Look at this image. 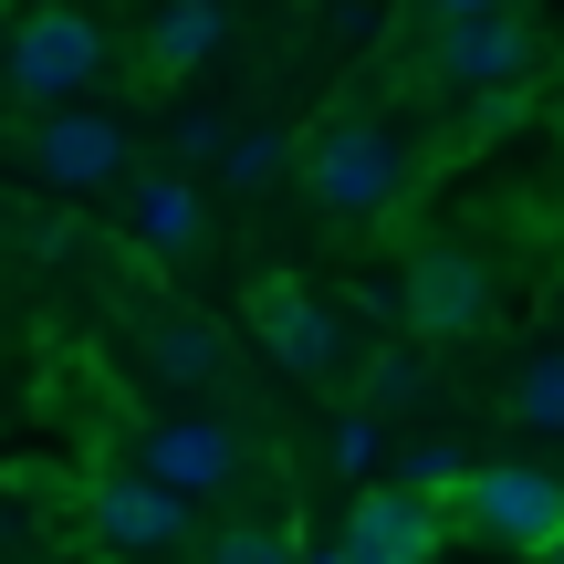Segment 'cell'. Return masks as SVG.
Here are the masks:
<instances>
[{
	"mask_svg": "<svg viewBox=\"0 0 564 564\" xmlns=\"http://www.w3.org/2000/svg\"><path fill=\"white\" fill-rule=\"evenodd\" d=\"M105 63H116V42H105V21L74 11V0H42V11H21L11 42H0V74H11L21 105H74V95H95Z\"/></svg>",
	"mask_w": 564,
	"mask_h": 564,
	"instance_id": "cell-1",
	"label": "cell"
},
{
	"mask_svg": "<svg viewBox=\"0 0 564 564\" xmlns=\"http://www.w3.org/2000/svg\"><path fill=\"white\" fill-rule=\"evenodd\" d=\"M303 188H314L324 220H377L408 188V147L387 137V126H324V137L303 147Z\"/></svg>",
	"mask_w": 564,
	"mask_h": 564,
	"instance_id": "cell-2",
	"label": "cell"
},
{
	"mask_svg": "<svg viewBox=\"0 0 564 564\" xmlns=\"http://www.w3.org/2000/svg\"><path fill=\"white\" fill-rule=\"evenodd\" d=\"M449 502H460V523L491 533L502 554H533V544L564 533V481H554V470H460Z\"/></svg>",
	"mask_w": 564,
	"mask_h": 564,
	"instance_id": "cell-3",
	"label": "cell"
},
{
	"mask_svg": "<svg viewBox=\"0 0 564 564\" xmlns=\"http://www.w3.org/2000/svg\"><path fill=\"white\" fill-rule=\"evenodd\" d=\"M429 63H440V84H460V95H512V84L533 74V21H523V0H512V11L440 21V32H429Z\"/></svg>",
	"mask_w": 564,
	"mask_h": 564,
	"instance_id": "cell-4",
	"label": "cell"
},
{
	"mask_svg": "<svg viewBox=\"0 0 564 564\" xmlns=\"http://www.w3.org/2000/svg\"><path fill=\"white\" fill-rule=\"evenodd\" d=\"M21 158H32V178H53V188H116L126 178V126L74 95V105H42V126L21 137Z\"/></svg>",
	"mask_w": 564,
	"mask_h": 564,
	"instance_id": "cell-5",
	"label": "cell"
},
{
	"mask_svg": "<svg viewBox=\"0 0 564 564\" xmlns=\"http://www.w3.org/2000/svg\"><path fill=\"white\" fill-rule=\"evenodd\" d=\"M491 303H502V282H491L481 251H419V272H408V324H419L429 345H470L491 324Z\"/></svg>",
	"mask_w": 564,
	"mask_h": 564,
	"instance_id": "cell-6",
	"label": "cell"
},
{
	"mask_svg": "<svg viewBox=\"0 0 564 564\" xmlns=\"http://www.w3.org/2000/svg\"><path fill=\"white\" fill-rule=\"evenodd\" d=\"M137 470H147V481H167L178 502H209V491L241 481V440H230L220 419H147Z\"/></svg>",
	"mask_w": 564,
	"mask_h": 564,
	"instance_id": "cell-7",
	"label": "cell"
},
{
	"mask_svg": "<svg viewBox=\"0 0 564 564\" xmlns=\"http://www.w3.org/2000/svg\"><path fill=\"white\" fill-rule=\"evenodd\" d=\"M95 533H105V554H178L188 544V502L126 460V470L95 481Z\"/></svg>",
	"mask_w": 564,
	"mask_h": 564,
	"instance_id": "cell-8",
	"label": "cell"
},
{
	"mask_svg": "<svg viewBox=\"0 0 564 564\" xmlns=\"http://www.w3.org/2000/svg\"><path fill=\"white\" fill-rule=\"evenodd\" d=\"M251 324H262V345L293 366V377H335V366H345L335 303H314L303 282H262V293H251Z\"/></svg>",
	"mask_w": 564,
	"mask_h": 564,
	"instance_id": "cell-9",
	"label": "cell"
},
{
	"mask_svg": "<svg viewBox=\"0 0 564 564\" xmlns=\"http://www.w3.org/2000/svg\"><path fill=\"white\" fill-rule=\"evenodd\" d=\"M440 554V512L429 491H366L345 523V564H429Z\"/></svg>",
	"mask_w": 564,
	"mask_h": 564,
	"instance_id": "cell-10",
	"label": "cell"
},
{
	"mask_svg": "<svg viewBox=\"0 0 564 564\" xmlns=\"http://www.w3.org/2000/svg\"><path fill=\"white\" fill-rule=\"evenodd\" d=\"M126 230H137V251H158V262H188V251H199V188L178 178V167H167V178H137L126 188Z\"/></svg>",
	"mask_w": 564,
	"mask_h": 564,
	"instance_id": "cell-11",
	"label": "cell"
},
{
	"mask_svg": "<svg viewBox=\"0 0 564 564\" xmlns=\"http://www.w3.org/2000/svg\"><path fill=\"white\" fill-rule=\"evenodd\" d=\"M220 42H230V0H158V21H147V63L158 74H199Z\"/></svg>",
	"mask_w": 564,
	"mask_h": 564,
	"instance_id": "cell-12",
	"label": "cell"
},
{
	"mask_svg": "<svg viewBox=\"0 0 564 564\" xmlns=\"http://www.w3.org/2000/svg\"><path fill=\"white\" fill-rule=\"evenodd\" d=\"M147 356H158L167 387H220V377H230V345L209 335V324H188V314H167L158 335H147Z\"/></svg>",
	"mask_w": 564,
	"mask_h": 564,
	"instance_id": "cell-13",
	"label": "cell"
},
{
	"mask_svg": "<svg viewBox=\"0 0 564 564\" xmlns=\"http://www.w3.org/2000/svg\"><path fill=\"white\" fill-rule=\"evenodd\" d=\"M209 158H220L230 188H272L282 167H293V147H282V126H220V137H209Z\"/></svg>",
	"mask_w": 564,
	"mask_h": 564,
	"instance_id": "cell-14",
	"label": "cell"
},
{
	"mask_svg": "<svg viewBox=\"0 0 564 564\" xmlns=\"http://www.w3.org/2000/svg\"><path fill=\"white\" fill-rule=\"evenodd\" d=\"M199 564H303V554H293V533H282V523H230V533H209V544H199Z\"/></svg>",
	"mask_w": 564,
	"mask_h": 564,
	"instance_id": "cell-15",
	"label": "cell"
},
{
	"mask_svg": "<svg viewBox=\"0 0 564 564\" xmlns=\"http://www.w3.org/2000/svg\"><path fill=\"white\" fill-rule=\"evenodd\" d=\"M512 419H523V429H564V356H533V366H523Z\"/></svg>",
	"mask_w": 564,
	"mask_h": 564,
	"instance_id": "cell-16",
	"label": "cell"
},
{
	"mask_svg": "<svg viewBox=\"0 0 564 564\" xmlns=\"http://www.w3.org/2000/svg\"><path fill=\"white\" fill-rule=\"evenodd\" d=\"M408 470H419V491H449V481H460L470 460H460V449H449V440H429V449H419V460H408Z\"/></svg>",
	"mask_w": 564,
	"mask_h": 564,
	"instance_id": "cell-17",
	"label": "cell"
},
{
	"mask_svg": "<svg viewBox=\"0 0 564 564\" xmlns=\"http://www.w3.org/2000/svg\"><path fill=\"white\" fill-rule=\"evenodd\" d=\"M408 11H419L429 32H440V21H470V11H512V0H408Z\"/></svg>",
	"mask_w": 564,
	"mask_h": 564,
	"instance_id": "cell-18",
	"label": "cell"
},
{
	"mask_svg": "<svg viewBox=\"0 0 564 564\" xmlns=\"http://www.w3.org/2000/svg\"><path fill=\"white\" fill-rule=\"evenodd\" d=\"M533 564H564V533H554V544H533Z\"/></svg>",
	"mask_w": 564,
	"mask_h": 564,
	"instance_id": "cell-19",
	"label": "cell"
}]
</instances>
